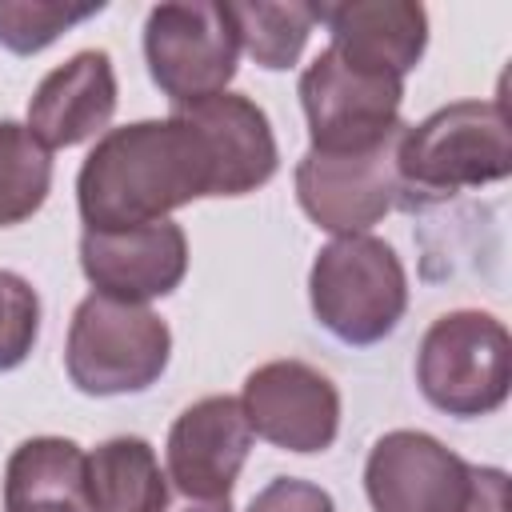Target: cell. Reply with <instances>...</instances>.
<instances>
[{
  "label": "cell",
  "instance_id": "cell-1",
  "mask_svg": "<svg viewBox=\"0 0 512 512\" xmlns=\"http://www.w3.org/2000/svg\"><path fill=\"white\" fill-rule=\"evenodd\" d=\"M204 196H212L208 152L180 112L108 128L76 172L84 232L144 228Z\"/></svg>",
  "mask_w": 512,
  "mask_h": 512
},
{
  "label": "cell",
  "instance_id": "cell-2",
  "mask_svg": "<svg viewBox=\"0 0 512 512\" xmlns=\"http://www.w3.org/2000/svg\"><path fill=\"white\" fill-rule=\"evenodd\" d=\"M508 172L512 128L504 100H456L400 128L396 176L400 192L412 200H444L464 188L496 184Z\"/></svg>",
  "mask_w": 512,
  "mask_h": 512
},
{
  "label": "cell",
  "instance_id": "cell-3",
  "mask_svg": "<svg viewBox=\"0 0 512 512\" xmlns=\"http://www.w3.org/2000/svg\"><path fill=\"white\" fill-rule=\"evenodd\" d=\"M308 304L316 324L348 348L388 340L408 308V276L396 248L368 232L328 240L308 272Z\"/></svg>",
  "mask_w": 512,
  "mask_h": 512
},
{
  "label": "cell",
  "instance_id": "cell-4",
  "mask_svg": "<svg viewBox=\"0 0 512 512\" xmlns=\"http://www.w3.org/2000/svg\"><path fill=\"white\" fill-rule=\"evenodd\" d=\"M172 360V332L148 304L84 296L68 324L64 368L84 396L148 392Z\"/></svg>",
  "mask_w": 512,
  "mask_h": 512
},
{
  "label": "cell",
  "instance_id": "cell-5",
  "mask_svg": "<svg viewBox=\"0 0 512 512\" xmlns=\"http://www.w3.org/2000/svg\"><path fill=\"white\" fill-rule=\"evenodd\" d=\"M416 384L432 408L456 420L492 416L512 392L508 328L480 308L444 312L420 340Z\"/></svg>",
  "mask_w": 512,
  "mask_h": 512
},
{
  "label": "cell",
  "instance_id": "cell-6",
  "mask_svg": "<svg viewBox=\"0 0 512 512\" xmlns=\"http://www.w3.org/2000/svg\"><path fill=\"white\" fill-rule=\"evenodd\" d=\"M144 60L152 84L172 100V108L228 92L240 60V36L228 4H156L144 20Z\"/></svg>",
  "mask_w": 512,
  "mask_h": 512
},
{
  "label": "cell",
  "instance_id": "cell-7",
  "mask_svg": "<svg viewBox=\"0 0 512 512\" xmlns=\"http://www.w3.org/2000/svg\"><path fill=\"white\" fill-rule=\"evenodd\" d=\"M404 80L376 76L344 64L324 48L300 72V108L308 120L312 152H368L392 140L404 120Z\"/></svg>",
  "mask_w": 512,
  "mask_h": 512
},
{
  "label": "cell",
  "instance_id": "cell-8",
  "mask_svg": "<svg viewBox=\"0 0 512 512\" xmlns=\"http://www.w3.org/2000/svg\"><path fill=\"white\" fill-rule=\"evenodd\" d=\"M396 140L368 152H304L296 164V200L304 216L332 236H364L400 200Z\"/></svg>",
  "mask_w": 512,
  "mask_h": 512
},
{
  "label": "cell",
  "instance_id": "cell-9",
  "mask_svg": "<svg viewBox=\"0 0 512 512\" xmlns=\"http://www.w3.org/2000/svg\"><path fill=\"white\" fill-rule=\"evenodd\" d=\"M240 408L252 436L284 452H324L340 432V388L308 360H268L248 372Z\"/></svg>",
  "mask_w": 512,
  "mask_h": 512
},
{
  "label": "cell",
  "instance_id": "cell-10",
  "mask_svg": "<svg viewBox=\"0 0 512 512\" xmlns=\"http://www.w3.org/2000/svg\"><path fill=\"white\" fill-rule=\"evenodd\" d=\"M364 492L372 512H464L472 464L428 432L396 428L372 444Z\"/></svg>",
  "mask_w": 512,
  "mask_h": 512
},
{
  "label": "cell",
  "instance_id": "cell-11",
  "mask_svg": "<svg viewBox=\"0 0 512 512\" xmlns=\"http://www.w3.org/2000/svg\"><path fill=\"white\" fill-rule=\"evenodd\" d=\"M252 440L256 436L236 396H204L188 404L168 428V480L184 500H228Z\"/></svg>",
  "mask_w": 512,
  "mask_h": 512
},
{
  "label": "cell",
  "instance_id": "cell-12",
  "mask_svg": "<svg viewBox=\"0 0 512 512\" xmlns=\"http://www.w3.org/2000/svg\"><path fill=\"white\" fill-rule=\"evenodd\" d=\"M80 272L88 276L96 296L148 304L180 288L188 272V236L176 220L120 232H84Z\"/></svg>",
  "mask_w": 512,
  "mask_h": 512
},
{
  "label": "cell",
  "instance_id": "cell-13",
  "mask_svg": "<svg viewBox=\"0 0 512 512\" xmlns=\"http://www.w3.org/2000/svg\"><path fill=\"white\" fill-rule=\"evenodd\" d=\"M172 112H180L196 128L208 152L212 196H248L276 176L280 148L268 124V112L244 92H220Z\"/></svg>",
  "mask_w": 512,
  "mask_h": 512
},
{
  "label": "cell",
  "instance_id": "cell-14",
  "mask_svg": "<svg viewBox=\"0 0 512 512\" xmlns=\"http://www.w3.org/2000/svg\"><path fill=\"white\" fill-rule=\"evenodd\" d=\"M312 16L328 28V48L360 72L404 80L428 48V12L412 0L312 4Z\"/></svg>",
  "mask_w": 512,
  "mask_h": 512
},
{
  "label": "cell",
  "instance_id": "cell-15",
  "mask_svg": "<svg viewBox=\"0 0 512 512\" xmlns=\"http://www.w3.org/2000/svg\"><path fill=\"white\" fill-rule=\"evenodd\" d=\"M116 112V68L104 48H84L56 64L28 100V132L48 148L100 140Z\"/></svg>",
  "mask_w": 512,
  "mask_h": 512
},
{
  "label": "cell",
  "instance_id": "cell-16",
  "mask_svg": "<svg viewBox=\"0 0 512 512\" xmlns=\"http://www.w3.org/2000/svg\"><path fill=\"white\" fill-rule=\"evenodd\" d=\"M88 512H168V472L144 436H108L88 452Z\"/></svg>",
  "mask_w": 512,
  "mask_h": 512
},
{
  "label": "cell",
  "instance_id": "cell-17",
  "mask_svg": "<svg viewBox=\"0 0 512 512\" xmlns=\"http://www.w3.org/2000/svg\"><path fill=\"white\" fill-rule=\"evenodd\" d=\"M88 452L68 436H32L4 464L8 500H76L88 504Z\"/></svg>",
  "mask_w": 512,
  "mask_h": 512
},
{
  "label": "cell",
  "instance_id": "cell-18",
  "mask_svg": "<svg viewBox=\"0 0 512 512\" xmlns=\"http://www.w3.org/2000/svg\"><path fill=\"white\" fill-rule=\"evenodd\" d=\"M52 192V152L28 124L0 120V228L24 224Z\"/></svg>",
  "mask_w": 512,
  "mask_h": 512
},
{
  "label": "cell",
  "instance_id": "cell-19",
  "mask_svg": "<svg viewBox=\"0 0 512 512\" xmlns=\"http://www.w3.org/2000/svg\"><path fill=\"white\" fill-rule=\"evenodd\" d=\"M228 12L236 24V36H240V52H248L268 72L292 68L308 44L312 24H316L312 4L252 0V4H228Z\"/></svg>",
  "mask_w": 512,
  "mask_h": 512
},
{
  "label": "cell",
  "instance_id": "cell-20",
  "mask_svg": "<svg viewBox=\"0 0 512 512\" xmlns=\"http://www.w3.org/2000/svg\"><path fill=\"white\" fill-rule=\"evenodd\" d=\"M104 4H56V0H0V44L16 56L44 52L60 32L92 20Z\"/></svg>",
  "mask_w": 512,
  "mask_h": 512
},
{
  "label": "cell",
  "instance_id": "cell-21",
  "mask_svg": "<svg viewBox=\"0 0 512 512\" xmlns=\"http://www.w3.org/2000/svg\"><path fill=\"white\" fill-rule=\"evenodd\" d=\"M36 336H40L36 288L24 276L0 268V372L20 368L32 356Z\"/></svg>",
  "mask_w": 512,
  "mask_h": 512
},
{
  "label": "cell",
  "instance_id": "cell-22",
  "mask_svg": "<svg viewBox=\"0 0 512 512\" xmlns=\"http://www.w3.org/2000/svg\"><path fill=\"white\" fill-rule=\"evenodd\" d=\"M248 512H336V504H332V496H328L320 484H312V480L276 476V480H268V484L252 496Z\"/></svg>",
  "mask_w": 512,
  "mask_h": 512
},
{
  "label": "cell",
  "instance_id": "cell-23",
  "mask_svg": "<svg viewBox=\"0 0 512 512\" xmlns=\"http://www.w3.org/2000/svg\"><path fill=\"white\" fill-rule=\"evenodd\" d=\"M464 512H508V472L472 464V496Z\"/></svg>",
  "mask_w": 512,
  "mask_h": 512
},
{
  "label": "cell",
  "instance_id": "cell-24",
  "mask_svg": "<svg viewBox=\"0 0 512 512\" xmlns=\"http://www.w3.org/2000/svg\"><path fill=\"white\" fill-rule=\"evenodd\" d=\"M4 512H88V504H76V500H8Z\"/></svg>",
  "mask_w": 512,
  "mask_h": 512
},
{
  "label": "cell",
  "instance_id": "cell-25",
  "mask_svg": "<svg viewBox=\"0 0 512 512\" xmlns=\"http://www.w3.org/2000/svg\"><path fill=\"white\" fill-rule=\"evenodd\" d=\"M168 512H232V500H184V504H168Z\"/></svg>",
  "mask_w": 512,
  "mask_h": 512
}]
</instances>
